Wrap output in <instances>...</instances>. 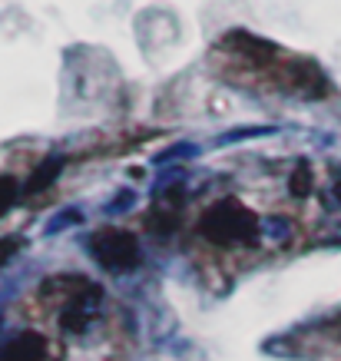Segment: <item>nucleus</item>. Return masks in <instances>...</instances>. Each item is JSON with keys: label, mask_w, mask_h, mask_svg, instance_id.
<instances>
[{"label": "nucleus", "mask_w": 341, "mask_h": 361, "mask_svg": "<svg viewBox=\"0 0 341 361\" xmlns=\"http://www.w3.org/2000/svg\"><path fill=\"white\" fill-rule=\"evenodd\" d=\"M73 222H80V212H77V209H63L54 222H46L44 232H46V235H56V232H63L66 226H73Z\"/></svg>", "instance_id": "obj_9"}, {"label": "nucleus", "mask_w": 341, "mask_h": 361, "mask_svg": "<svg viewBox=\"0 0 341 361\" xmlns=\"http://www.w3.org/2000/svg\"><path fill=\"white\" fill-rule=\"evenodd\" d=\"M262 229L268 232V235H275V239H282V235L288 232V222H285V219H265Z\"/></svg>", "instance_id": "obj_12"}, {"label": "nucleus", "mask_w": 341, "mask_h": 361, "mask_svg": "<svg viewBox=\"0 0 341 361\" xmlns=\"http://www.w3.org/2000/svg\"><path fill=\"white\" fill-rule=\"evenodd\" d=\"M20 242L23 239H17V235H13V239H0V265H4L13 255V252L20 249Z\"/></svg>", "instance_id": "obj_11"}, {"label": "nucleus", "mask_w": 341, "mask_h": 361, "mask_svg": "<svg viewBox=\"0 0 341 361\" xmlns=\"http://www.w3.org/2000/svg\"><path fill=\"white\" fill-rule=\"evenodd\" d=\"M63 166H66V156L63 153H50L46 159H40L37 163V169L30 173V179H27V196H37V192H44V189H50L56 183V176L63 173Z\"/></svg>", "instance_id": "obj_4"}, {"label": "nucleus", "mask_w": 341, "mask_h": 361, "mask_svg": "<svg viewBox=\"0 0 341 361\" xmlns=\"http://www.w3.org/2000/svg\"><path fill=\"white\" fill-rule=\"evenodd\" d=\"M87 252L106 272H130L140 262V242L123 229H97L87 239Z\"/></svg>", "instance_id": "obj_2"}, {"label": "nucleus", "mask_w": 341, "mask_h": 361, "mask_svg": "<svg viewBox=\"0 0 341 361\" xmlns=\"http://www.w3.org/2000/svg\"><path fill=\"white\" fill-rule=\"evenodd\" d=\"M199 232L209 242H216V245H242V242H255V235H259V219H255L245 206L225 199V202L212 206L209 212L202 216Z\"/></svg>", "instance_id": "obj_1"}, {"label": "nucleus", "mask_w": 341, "mask_h": 361, "mask_svg": "<svg viewBox=\"0 0 341 361\" xmlns=\"http://www.w3.org/2000/svg\"><path fill=\"white\" fill-rule=\"evenodd\" d=\"M44 355H46V341L40 335H33V331H23L11 345L0 348V361H44Z\"/></svg>", "instance_id": "obj_3"}, {"label": "nucleus", "mask_w": 341, "mask_h": 361, "mask_svg": "<svg viewBox=\"0 0 341 361\" xmlns=\"http://www.w3.org/2000/svg\"><path fill=\"white\" fill-rule=\"evenodd\" d=\"M20 202V183L13 176H0V219Z\"/></svg>", "instance_id": "obj_6"}, {"label": "nucleus", "mask_w": 341, "mask_h": 361, "mask_svg": "<svg viewBox=\"0 0 341 361\" xmlns=\"http://www.w3.org/2000/svg\"><path fill=\"white\" fill-rule=\"evenodd\" d=\"M196 153H199V146H196V142H173L169 149H163V153H156L153 163H156V166H169V163H176V159H192Z\"/></svg>", "instance_id": "obj_7"}, {"label": "nucleus", "mask_w": 341, "mask_h": 361, "mask_svg": "<svg viewBox=\"0 0 341 361\" xmlns=\"http://www.w3.org/2000/svg\"><path fill=\"white\" fill-rule=\"evenodd\" d=\"M288 189H292V196H309L311 192V166L309 163H298L292 179H288Z\"/></svg>", "instance_id": "obj_8"}, {"label": "nucleus", "mask_w": 341, "mask_h": 361, "mask_svg": "<svg viewBox=\"0 0 341 361\" xmlns=\"http://www.w3.org/2000/svg\"><path fill=\"white\" fill-rule=\"evenodd\" d=\"M259 136H275V126H235V130L222 133L219 146H229V142H242V140H259Z\"/></svg>", "instance_id": "obj_5"}, {"label": "nucleus", "mask_w": 341, "mask_h": 361, "mask_svg": "<svg viewBox=\"0 0 341 361\" xmlns=\"http://www.w3.org/2000/svg\"><path fill=\"white\" fill-rule=\"evenodd\" d=\"M335 196L341 199V169H335Z\"/></svg>", "instance_id": "obj_13"}, {"label": "nucleus", "mask_w": 341, "mask_h": 361, "mask_svg": "<svg viewBox=\"0 0 341 361\" xmlns=\"http://www.w3.org/2000/svg\"><path fill=\"white\" fill-rule=\"evenodd\" d=\"M132 202H136V192H132V189H123L120 196L106 202V212H110V216H120V212H126V209L132 206Z\"/></svg>", "instance_id": "obj_10"}]
</instances>
